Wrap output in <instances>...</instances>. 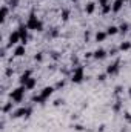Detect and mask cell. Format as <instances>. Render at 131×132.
Instances as JSON below:
<instances>
[{"instance_id": "cell-5", "label": "cell", "mask_w": 131, "mask_h": 132, "mask_svg": "<svg viewBox=\"0 0 131 132\" xmlns=\"http://www.w3.org/2000/svg\"><path fill=\"white\" fill-rule=\"evenodd\" d=\"M31 112H33V109L31 108H25V106H22V108H19V109H16L14 112H11V115H12V118H22V117H30L31 115Z\"/></svg>"}, {"instance_id": "cell-31", "label": "cell", "mask_w": 131, "mask_h": 132, "mask_svg": "<svg viewBox=\"0 0 131 132\" xmlns=\"http://www.w3.org/2000/svg\"><path fill=\"white\" fill-rule=\"evenodd\" d=\"M120 109V101H117V104L114 106V111H119Z\"/></svg>"}, {"instance_id": "cell-34", "label": "cell", "mask_w": 131, "mask_h": 132, "mask_svg": "<svg viewBox=\"0 0 131 132\" xmlns=\"http://www.w3.org/2000/svg\"><path fill=\"white\" fill-rule=\"evenodd\" d=\"M128 3H130V5H131V0H130V2H128Z\"/></svg>"}, {"instance_id": "cell-27", "label": "cell", "mask_w": 131, "mask_h": 132, "mask_svg": "<svg viewBox=\"0 0 131 132\" xmlns=\"http://www.w3.org/2000/svg\"><path fill=\"white\" fill-rule=\"evenodd\" d=\"M110 3V0H99V5L100 6H103V5H108Z\"/></svg>"}, {"instance_id": "cell-20", "label": "cell", "mask_w": 131, "mask_h": 132, "mask_svg": "<svg viewBox=\"0 0 131 132\" xmlns=\"http://www.w3.org/2000/svg\"><path fill=\"white\" fill-rule=\"evenodd\" d=\"M2 111H3V114H8L9 111H12V100H11V101H8V103L3 106V109H2Z\"/></svg>"}, {"instance_id": "cell-32", "label": "cell", "mask_w": 131, "mask_h": 132, "mask_svg": "<svg viewBox=\"0 0 131 132\" xmlns=\"http://www.w3.org/2000/svg\"><path fill=\"white\" fill-rule=\"evenodd\" d=\"M128 95H130V98H131V88L128 89Z\"/></svg>"}, {"instance_id": "cell-11", "label": "cell", "mask_w": 131, "mask_h": 132, "mask_svg": "<svg viewBox=\"0 0 131 132\" xmlns=\"http://www.w3.org/2000/svg\"><path fill=\"white\" fill-rule=\"evenodd\" d=\"M106 55H108V54H106V51H105V49H102V48H99V49H96V51L93 52V59H96V60H103Z\"/></svg>"}, {"instance_id": "cell-17", "label": "cell", "mask_w": 131, "mask_h": 132, "mask_svg": "<svg viewBox=\"0 0 131 132\" xmlns=\"http://www.w3.org/2000/svg\"><path fill=\"white\" fill-rule=\"evenodd\" d=\"M106 34H108V35H116V34H119V26L110 25V26L106 28Z\"/></svg>"}, {"instance_id": "cell-23", "label": "cell", "mask_w": 131, "mask_h": 132, "mask_svg": "<svg viewBox=\"0 0 131 132\" xmlns=\"http://www.w3.org/2000/svg\"><path fill=\"white\" fill-rule=\"evenodd\" d=\"M106 77H108V74L105 72V74H100V75H97V80L99 81H105L106 80Z\"/></svg>"}, {"instance_id": "cell-22", "label": "cell", "mask_w": 131, "mask_h": 132, "mask_svg": "<svg viewBox=\"0 0 131 132\" xmlns=\"http://www.w3.org/2000/svg\"><path fill=\"white\" fill-rule=\"evenodd\" d=\"M9 8H17L19 6V0H9Z\"/></svg>"}, {"instance_id": "cell-7", "label": "cell", "mask_w": 131, "mask_h": 132, "mask_svg": "<svg viewBox=\"0 0 131 132\" xmlns=\"http://www.w3.org/2000/svg\"><path fill=\"white\" fill-rule=\"evenodd\" d=\"M17 31L20 34V37H22V45H25L26 46V43H28V26H26V23H22V25H19V28H17Z\"/></svg>"}, {"instance_id": "cell-18", "label": "cell", "mask_w": 131, "mask_h": 132, "mask_svg": "<svg viewBox=\"0 0 131 132\" xmlns=\"http://www.w3.org/2000/svg\"><path fill=\"white\" fill-rule=\"evenodd\" d=\"M119 49L120 51H130L131 49V42H122L119 45Z\"/></svg>"}, {"instance_id": "cell-21", "label": "cell", "mask_w": 131, "mask_h": 132, "mask_svg": "<svg viewBox=\"0 0 131 132\" xmlns=\"http://www.w3.org/2000/svg\"><path fill=\"white\" fill-rule=\"evenodd\" d=\"M102 12H103V14L113 12V9H111V5H110V3H108V5H103V6H102Z\"/></svg>"}, {"instance_id": "cell-33", "label": "cell", "mask_w": 131, "mask_h": 132, "mask_svg": "<svg viewBox=\"0 0 131 132\" xmlns=\"http://www.w3.org/2000/svg\"><path fill=\"white\" fill-rule=\"evenodd\" d=\"M123 2H125V3H127V2H130V0H123Z\"/></svg>"}, {"instance_id": "cell-14", "label": "cell", "mask_w": 131, "mask_h": 132, "mask_svg": "<svg viewBox=\"0 0 131 132\" xmlns=\"http://www.w3.org/2000/svg\"><path fill=\"white\" fill-rule=\"evenodd\" d=\"M31 77H33V75H31V71H25V72L20 75V78H19V83H20V85H25V83H26V81H28Z\"/></svg>"}, {"instance_id": "cell-28", "label": "cell", "mask_w": 131, "mask_h": 132, "mask_svg": "<svg viewBox=\"0 0 131 132\" xmlns=\"http://www.w3.org/2000/svg\"><path fill=\"white\" fill-rule=\"evenodd\" d=\"M120 92H122V88H120V86H117V88H116V91H114V94L117 95V94H120Z\"/></svg>"}, {"instance_id": "cell-15", "label": "cell", "mask_w": 131, "mask_h": 132, "mask_svg": "<svg viewBox=\"0 0 131 132\" xmlns=\"http://www.w3.org/2000/svg\"><path fill=\"white\" fill-rule=\"evenodd\" d=\"M35 85H37V78H34V77H31L25 85H22V86H25L26 88V91H31V89H34L35 88Z\"/></svg>"}, {"instance_id": "cell-10", "label": "cell", "mask_w": 131, "mask_h": 132, "mask_svg": "<svg viewBox=\"0 0 131 132\" xmlns=\"http://www.w3.org/2000/svg\"><path fill=\"white\" fill-rule=\"evenodd\" d=\"M123 0H114L113 3H111V9H113V12L114 14H117V12H120L122 11V8H123Z\"/></svg>"}, {"instance_id": "cell-24", "label": "cell", "mask_w": 131, "mask_h": 132, "mask_svg": "<svg viewBox=\"0 0 131 132\" xmlns=\"http://www.w3.org/2000/svg\"><path fill=\"white\" fill-rule=\"evenodd\" d=\"M63 86H65V80H62V81H59V83H57V85H56L54 88H56V89H60V88H63Z\"/></svg>"}, {"instance_id": "cell-4", "label": "cell", "mask_w": 131, "mask_h": 132, "mask_svg": "<svg viewBox=\"0 0 131 132\" xmlns=\"http://www.w3.org/2000/svg\"><path fill=\"white\" fill-rule=\"evenodd\" d=\"M25 92H26V88L20 85V86H17L16 89H12V91H11L9 97H11V100H12V101L20 103V101H23V98H25Z\"/></svg>"}, {"instance_id": "cell-26", "label": "cell", "mask_w": 131, "mask_h": 132, "mask_svg": "<svg viewBox=\"0 0 131 132\" xmlns=\"http://www.w3.org/2000/svg\"><path fill=\"white\" fill-rule=\"evenodd\" d=\"M68 15H69V12H68V11H63V14H62V19H63V20H68Z\"/></svg>"}, {"instance_id": "cell-16", "label": "cell", "mask_w": 131, "mask_h": 132, "mask_svg": "<svg viewBox=\"0 0 131 132\" xmlns=\"http://www.w3.org/2000/svg\"><path fill=\"white\" fill-rule=\"evenodd\" d=\"M96 11V3L94 2H88L86 5H85V12L86 14H93Z\"/></svg>"}, {"instance_id": "cell-1", "label": "cell", "mask_w": 131, "mask_h": 132, "mask_svg": "<svg viewBox=\"0 0 131 132\" xmlns=\"http://www.w3.org/2000/svg\"><path fill=\"white\" fill-rule=\"evenodd\" d=\"M26 26H28L30 31H35V32H42V31H43V22H42L34 12L30 14L28 20H26Z\"/></svg>"}, {"instance_id": "cell-29", "label": "cell", "mask_w": 131, "mask_h": 132, "mask_svg": "<svg viewBox=\"0 0 131 132\" xmlns=\"http://www.w3.org/2000/svg\"><path fill=\"white\" fill-rule=\"evenodd\" d=\"M54 104H56V106H60V104H63V100H56Z\"/></svg>"}, {"instance_id": "cell-25", "label": "cell", "mask_w": 131, "mask_h": 132, "mask_svg": "<svg viewBox=\"0 0 131 132\" xmlns=\"http://www.w3.org/2000/svg\"><path fill=\"white\" fill-rule=\"evenodd\" d=\"M42 59H43V55H42V52H39V54H37V55L34 57V60H35V62H42Z\"/></svg>"}, {"instance_id": "cell-19", "label": "cell", "mask_w": 131, "mask_h": 132, "mask_svg": "<svg viewBox=\"0 0 131 132\" xmlns=\"http://www.w3.org/2000/svg\"><path fill=\"white\" fill-rule=\"evenodd\" d=\"M128 29H130V25H128L127 22H123V23H120V26H119V32H122V34H127V32H128Z\"/></svg>"}, {"instance_id": "cell-30", "label": "cell", "mask_w": 131, "mask_h": 132, "mask_svg": "<svg viewBox=\"0 0 131 132\" xmlns=\"http://www.w3.org/2000/svg\"><path fill=\"white\" fill-rule=\"evenodd\" d=\"M125 118H127V121H130V123H131V114L127 112V114H125Z\"/></svg>"}, {"instance_id": "cell-9", "label": "cell", "mask_w": 131, "mask_h": 132, "mask_svg": "<svg viewBox=\"0 0 131 132\" xmlns=\"http://www.w3.org/2000/svg\"><path fill=\"white\" fill-rule=\"evenodd\" d=\"M25 54H26V46H25V45H22V43H20V45H17V46L14 48L12 55H14L16 59H20V57H23Z\"/></svg>"}, {"instance_id": "cell-6", "label": "cell", "mask_w": 131, "mask_h": 132, "mask_svg": "<svg viewBox=\"0 0 131 132\" xmlns=\"http://www.w3.org/2000/svg\"><path fill=\"white\" fill-rule=\"evenodd\" d=\"M22 43V37H20V34H19V31L16 29L14 32L9 34V37H8V48H11V46H17V45H20Z\"/></svg>"}, {"instance_id": "cell-8", "label": "cell", "mask_w": 131, "mask_h": 132, "mask_svg": "<svg viewBox=\"0 0 131 132\" xmlns=\"http://www.w3.org/2000/svg\"><path fill=\"white\" fill-rule=\"evenodd\" d=\"M119 65H120V62H119V60H116L114 63L108 65V68H106V71H105V72H106L108 75H116V74L119 72V69H120V66H119Z\"/></svg>"}, {"instance_id": "cell-13", "label": "cell", "mask_w": 131, "mask_h": 132, "mask_svg": "<svg viewBox=\"0 0 131 132\" xmlns=\"http://www.w3.org/2000/svg\"><path fill=\"white\" fill-rule=\"evenodd\" d=\"M8 14H9V6L3 5V6H2V9H0V22H5V20H6V17H8Z\"/></svg>"}, {"instance_id": "cell-3", "label": "cell", "mask_w": 131, "mask_h": 132, "mask_svg": "<svg viewBox=\"0 0 131 132\" xmlns=\"http://www.w3.org/2000/svg\"><path fill=\"white\" fill-rule=\"evenodd\" d=\"M83 80H85V68L80 65L76 66L71 72V81L76 83V85H80Z\"/></svg>"}, {"instance_id": "cell-2", "label": "cell", "mask_w": 131, "mask_h": 132, "mask_svg": "<svg viewBox=\"0 0 131 132\" xmlns=\"http://www.w3.org/2000/svg\"><path fill=\"white\" fill-rule=\"evenodd\" d=\"M54 91H56V88L54 86H45L42 91H40V94L39 95H35L33 98L34 103H39V104H45V101L49 98L53 94H54Z\"/></svg>"}, {"instance_id": "cell-12", "label": "cell", "mask_w": 131, "mask_h": 132, "mask_svg": "<svg viewBox=\"0 0 131 132\" xmlns=\"http://www.w3.org/2000/svg\"><path fill=\"white\" fill-rule=\"evenodd\" d=\"M106 37H108L106 31H97L96 35H94V40H96L97 43H102V42H105V40H106Z\"/></svg>"}]
</instances>
